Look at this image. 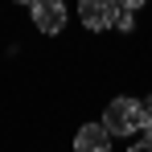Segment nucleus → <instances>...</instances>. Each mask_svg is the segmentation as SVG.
Masks as SVG:
<instances>
[{
  "label": "nucleus",
  "mask_w": 152,
  "mask_h": 152,
  "mask_svg": "<svg viewBox=\"0 0 152 152\" xmlns=\"http://www.w3.org/2000/svg\"><path fill=\"white\" fill-rule=\"evenodd\" d=\"M148 119V107L140 99H111L107 103V111H103V124L111 127V136L115 140H124V136H136L140 127Z\"/></svg>",
  "instance_id": "obj_1"
},
{
  "label": "nucleus",
  "mask_w": 152,
  "mask_h": 152,
  "mask_svg": "<svg viewBox=\"0 0 152 152\" xmlns=\"http://www.w3.org/2000/svg\"><path fill=\"white\" fill-rule=\"evenodd\" d=\"M29 12H33V25L45 37H58L66 29V0H33Z\"/></svg>",
  "instance_id": "obj_2"
},
{
  "label": "nucleus",
  "mask_w": 152,
  "mask_h": 152,
  "mask_svg": "<svg viewBox=\"0 0 152 152\" xmlns=\"http://www.w3.org/2000/svg\"><path fill=\"white\" fill-rule=\"evenodd\" d=\"M115 12H119V0H78V21L91 33L115 25Z\"/></svg>",
  "instance_id": "obj_3"
},
{
  "label": "nucleus",
  "mask_w": 152,
  "mask_h": 152,
  "mask_svg": "<svg viewBox=\"0 0 152 152\" xmlns=\"http://www.w3.org/2000/svg\"><path fill=\"white\" fill-rule=\"evenodd\" d=\"M111 140H115V136H111V127L103 124H78V132H74V148L78 152H107L111 148Z\"/></svg>",
  "instance_id": "obj_4"
},
{
  "label": "nucleus",
  "mask_w": 152,
  "mask_h": 152,
  "mask_svg": "<svg viewBox=\"0 0 152 152\" xmlns=\"http://www.w3.org/2000/svg\"><path fill=\"white\" fill-rule=\"evenodd\" d=\"M132 12H136V8H127V4H119V12H115V29H119V33H132V29H136V21H132Z\"/></svg>",
  "instance_id": "obj_5"
},
{
  "label": "nucleus",
  "mask_w": 152,
  "mask_h": 152,
  "mask_svg": "<svg viewBox=\"0 0 152 152\" xmlns=\"http://www.w3.org/2000/svg\"><path fill=\"white\" fill-rule=\"evenodd\" d=\"M136 148L152 152V111H148V119H144V127H140V144H136Z\"/></svg>",
  "instance_id": "obj_6"
},
{
  "label": "nucleus",
  "mask_w": 152,
  "mask_h": 152,
  "mask_svg": "<svg viewBox=\"0 0 152 152\" xmlns=\"http://www.w3.org/2000/svg\"><path fill=\"white\" fill-rule=\"evenodd\" d=\"M119 4H127V8H144L148 0H119Z\"/></svg>",
  "instance_id": "obj_7"
},
{
  "label": "nucleus",
  "mask_w": 152,
  "mask_h": 152,
  "mask_svg": "<svg viewBox=\"0 0 152 152\" xmlns=\"http://www.w3.org/2000/svg\"><path fill=\"white\" fill-rule=\"evenodd\" d=\"M12 4H33V0H12Z\"/></svg>",
  "instance_id": "obj_8"
},
{
  "label": "nucleus",
  "mask_w": 152,
  "mask_h": 152,
  "mask_svg": "<svg viewBox=\"0 0 152 152\" xmlns=\"http://www.w3.org/2000/svg\"><path fill=\"white\" fill-rule=\"evenodd\" d=\"M144 107H148V111H152V95H148V103H144Z\"/></svg>",
  "instance_id": "obj_9"
}]
</instances>
